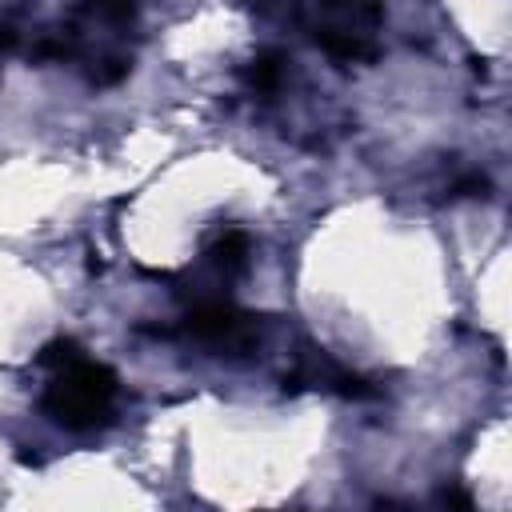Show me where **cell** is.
Here are the masks:
<instances>
[{
	"mask_svg": "<svg viewBox=\"0 0 512 512\" xmlns=\"http://www.w3.org/2000/svg\"><path fill=\"white\" fill-rule=\"evenodd\" d=\"M112 396H116V376L104 364L80 356V360L56 368V380L44 392V408L64 428H92L96 420L108 416Z\"/></svg>",
	"mask_w": 512,
	"mask_h": 512,
	"instance_id": "1",
	"label": "cell"
},
{
	"mask_svg": "<svg viewBox=\"0 0 512 512\" xmlns=\"http://www.w3.org/2000/svg\"><path fill=\"white\" fill-rule=\"evenodd\" d=\"M188 332L204 344H244L252 336V320L224 300H204L188 312Z\"/></svg>",
	"mask_w": 512,
	"mask_h": 512,
	"instance_id": "2",
	"label": "cell"
},
{
	"mask_svg": "<svg viewBox=\"0 0 512 512\" xmlns=\"http://www.w3.org/2000/svg\"><path fill=\"white\" fill-rule=\"evenodd\" d=\"M212 264L220 268V272H244V264H248V236L240 232V228H228L216 244H212Z\"/></svg>",
	"mask_w": 512,
	"mask_h": 512,
	"instance_id": "3",
	"label": "cell"
},
{
	"mask_svg": "<svg viewBox=\"0 0 512 512\" xmlns=\"http://www.w3.org/2000/svg\"><path fill=\"white\" fill-rule=\"evenodd\" d=\"M280 76H284V60H280V52H260V56L248 64V84L260 88V92L276 88Z\"/></svg>",
	"mask_w": 512,
	"mask_h": 512,
	"instance_id": "4",
	"label": "cell"
},
{
	"mask_svg": "<svg viewBox=\"0 0 512 512\" xmlns=\"http://www.w3.org/2000/svg\"><path fill=\"white\" fill-rule=\"evenodd\" d=\"M444 504H456V508H468V496H464V492H444Z\"/></svg>",
	"mask_w": 512,
	"mask_h": 512,
	"instance_id": "5",
	"label": "cell"
}]
</instances>
